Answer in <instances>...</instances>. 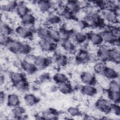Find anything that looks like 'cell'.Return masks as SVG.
Returning a JSON list of instances; mask_svg holds the SVG:
<instances>
[{"instance_id": "6da1fadb", "label": "cell", "mask_w": 120, "mask_h": 120, "mask_svg": "<svg viewBox=\"0 0 120 120\" xmlns=\"http://www.w3.org/2000/svg\"><path fill=\"white\" fill-rule=\"evenodd\" d=\"M40 48L45 51H52L57 48V44L50 39H42L39 42Z\"/></svg>"}, {"instance_id": "7a4b0ae2", "label": "cell", "mask_w": 120, "mask_h": 120, "mask_svg": "<svg viewBox=\"0 0 120 120\" xmlns=\"http://www.w3.org/2000/svg\"><path fill=\"white\" fill-rule=\"evenodd\" d=\"M103 41L110 44H114L119 37L116 36L114 32L112 30H105L103 32L101 35Z\"/></svg>"}, {"instance_id": "3957f363", "label": "cell", "mask_w": 120, "mask_h": 120, "mask_svg": "<svg viewBox=\"0 0 120 120\" xmlns=\"http://www.w3.org/2000/svg\"><path fill=\"white\" fill-rule=\"evenodd\" d=\"M103 15L104 19L109 22L116 23L118 21V14L115 10L106 9L104 11Z\"/></svg>"}, {"instance_id": "277c9868", "label": "cell", "mask_w": 120, "mask_h": 120, "mask_svg": "<svg viewBox=\"0 0 120 120\" xmlns=\"http://www.w3.org/2000/svg\"><path fill=\"white\" fill-rule=\"evenodd\" d=\"M110 105L111 104L107 100L103 98L99 99L96 103L97 108L105 112H110Z\"/></svg>"}, {"instance_id": "5b68a950", "label": "cell", "mask_w": 120, "mask_h": 120, "mask_svg": "<svg viewBox=\"0 0 120 120\" xmlns=\"http://www.w3.org/2000/svg\"><path fill=\"white\" fill-rule=\"evenodd\" d=\"M85 18L95 26H99L102 24V18L98 14L90 13L86 15Z\"/></svg>"}, {"instance_id": "8992f818", "label": "cell", "mask_w": 120, "mask_h": 120, "mask_svg": "<svg viewBox=\"0 0 120 120\" xmlns=\"http://www.w3.org/2000/svg\"><path fill=\"white\" fill-rule=\"evenodd\" d=\"M82 81L86 84L93 85L96 82V77L94 75L90 72H84L81 76Z\"/></svg>"}, {"instance_id": "52a82bcc", "label": "cell", "mask_w": 120, "mask_h": 120, "mask_svg": "<svg viewBox=\"0 0 120 120\" xmlns=\"http://www.w3.org/2000/svg\"><path fill=\"white\" fill-rule=\"evenodd\" d=\"M98 57L102 61L110 60V50L105 47H101L98 50Z\"/></svg>"}, {"instance_id": "ba28073f", "label": "cell", "mask_w": 120, "mask_h": 120, "mask_svg": "<svg viewBox=\"0 0 120 120\" xmlns=\"http://www.w3.org/2000/svg\"><path fill=\"white\" fill-rule=\"evenodd\" d=\"M49 60L42 56H36L34 62L38 68H45L49 64Z\"/></svg>"}, {"instance_id": "9c48e42d", "label": "cell", "mask_w": 120, "mask_h": 120, "mask_svg": "<svg viewBox=\"0 0 120 120\" xmlns=\"http://www.w3.org/2000/svg\"><path fill=\"white\" fill-rule=\"evenodd\" d=\"M22 67L23 69L29 74H34L38 69V68L34 63L27 62L24 60L22 63Z\"/></svg>"}, {"instance_id": "30bf717a", "label": "cell", "mask_w": 120, "mask_h": 120, "mask_svg": "<svg viewBox=\"0 0 120 120\" xmlns=\"http://www.w3.org/2000/svg\"><path fill=\"white\" fill-rule=\"evenodd\" d=\"M102 74L105 78L112 80H114L118 76V74L114 69L107 67L105 68Z\"/></svg>"}, {"instance_id": "8fae6325", "label": "cell", "mask_w": 120, "mask_h": 120, "mask_svg": "<svg viewBox=\"0 0 120 120\" xmlns=\"http://www.w3.org/2000/svg\"><path fill=\"white\" fill-rule=\"evenodd\" d=\"M15 32L19 36L22 38H29L30 37L32 34L30 29L21 26L16 28Z\"/></svg>"}, {"instance_id": "7c38bea8", "label": "cell", "mask_w": 120, "mask_h": 120, "mask_svg": "<svg viewBox=\"0 0 120 120\" xmlns=\"http://www.w3.org/2000/svg\"><path fill=\"white\" fill-rule=\"evenodd\" d=\"M82 92L85 95L89 96L94 95L97 92V89L93 85L90 84H85L82 89Z\"/></svg>"}, {"instance_id": "4fadbf2b", "label": "cell", "mask_w": 120, "mask_h": 120, "mask_svg": "<svg viewBox=\"0 0 120 120\" xmlns=\"http://www.w3.org/2000/svg\"><path fill=\"white\" fill-rule=\"evenodd\" d=\"M89 38L94 45H100L103 42L101 35L98 33H90L89 36Z\"/></svg>"}, {"instance_id": "5bb4252c", "label": "cell", "mask_w": 120, "mask_h": 120, "mask_svg": "<svg viewBox=\"0 0 120 120\" xmlns=\"http://www.w3.org/2000/svg\"><path fill=\"white\" fill-rule=\"evenodd\" d=\"M20 104V99L18 96L15 94H11L8 97V104L11 107H16Z\"/></svg>"}, {"instance_id": "9a60e30c", "label": "cell", "mask_w": 120, "mask_h": 120, "mask_svg": "<svg viewBox=\"0 0 120 120\" xmlns=\"http://www.w3.org/2000/svg\"><path fill=\"white\" fill-rule=\"evenodd\" d=\"M58 89L64 94H68L71 92L72 88L70 84L68 82L58 83Z\"/></svg>"}, {"instance_id": "2e32d148", "label": "cell", "mask_w": 120, "mask_h": 120, "mask_svg": "<svg viewBox=\"0 0 120 120\" xmlns=\"http://www.w3.org/2000/svg\"><path fill=\"white\" fill-rule=\"evenodd\" d=\"M16 11L18 15L21 17L29 13V9L28 7L26 5L22 2L17 3L16 8Z\"/></svg>"}, {"instance_id": "e0dca14e", "label": "cell", "mask_w": 120, "mask_h": 120, "mask_svg": "<svg viewBox=\"0 0 120 120\" xmlns=\"http://www.w3.org/2000/svg\"><path fill=\"white\" fill-rule=\"evenodd\" d=\"M110 60L116 64H119L120 61V51L117 49L110 50Z\"/></svg>"}, {"instance_id": "ac0fdd59", "label": "cell", "mask_w": 120, "mask_h": 120, "mask_svg": "<svg viewBox=\"0 0 120 120\" xmlns=\"http://www.w3.org/2000/svg\"><path fill=\"white\" fill-rule=\"evenodd\" d=\"M66 8L73 13H76L80 10V7L79 4L75 1H68Z\"/></svg>"}, {"instance_id": "d6986e66", "label": "cell", "mask_w": 120, "mask_h": 120, "mask_svg": "<svg viewBox=\"0 0 120 120\" xmlns=\"http://www.w3.org/2000/svg\"><path fill=\"white\" fill-rule=\"evenodd\" d=\"M26 104L30 106H33L36 105L38 102V98L33 94H26L24 98Z\"/></svg>"}, {"instance_id": "ffe728a7", "label": "cell", "mask_w": 120, "mask_h": 120, "mask_svg": "<svg viewBox=\"0 0 120 120\" xmlns=\"http://www.w3.org/2000/svg\"><path fill=\"white\" fill-rule=\"evenodd\" d=\"M22 22L25 25L33 24L35 22V18L33 15L30 13L26 14L22 17Z\"/></svg>"}, {"instance_id": "44dd1931", "label": "cell", "mask_w": 120, "mask_h": 120, "mask_svg": "<svg viewBox=\"0 0 120 120\" xmlns=\"http://www.w3.org/2000/svg\"><path fill=\"white\" fill-rule=\"evenodd\" d=\"M10 76L11 81L14 85L25 79L23 75L18 72H12L10 73Z\"/></svg>"}, {"instance_id": "7402d4cb", "label": "cell", "mask_w": 120, "mask_h": 120, "mask_svg": "<svg viewBox=\"0 0 120 120\" xmlns=\"http://www.w3.org/2000/svg\"><path fill=\"white\" fill-rule=\"evenodd\" d=\"M49 38L50 40L53 42L56 43L59 42L60 40V38L59 31L54 29L49 30Z\"/></svg>"}, {"instance_id": "603a6c76", "label": "cell", "mask_w": 120, "mask_h": 120, "mask_svg": "<svg viewBox=\"0 0 120 120\" xmlns=\"http://www.w3.org/2000/svg\"><path fill=\"white\" fill-rule=\"evenodd\" d=\"M38 5L42 12L47 11L51 7V3L49 1L40 0L38 1Z\"/></svg>"}, {"instance_id": "cb8c5ba5", "label": "cell", "mask_w": 120, "mask_h": 120, "mask_svg": "<svg viewBox=\"0 0 120 120\" xmlns=\"http://www.w3.org/2000/svg\"><path fill=\"white\" fill-rule=\"evenodd\" d=\"M54 60L56 63L59 66H64L67 63L66 57L61 54H56L54 56Z\"/></svg>"}, {"instance_id": "d4e9b609", "label": "cell", "mask_w": 120, "mask_h": 120, "mask_svg": "<svg viewBox=\"0 0 120 120\" xmlns=\"http://www.w3.org/2000/svg\"><path fill=\"white\" fill-rule=\"evenodd\" d=\"M17 5V3L16 1H10L8 3L3 5L2 8L3 9V11L7 12H11L14 9H16Z\"/></svg>"}, {"instance_id": "484cf974", "label": "cell", "mask_w": 120, "mask_h": 120, "mask_svg": "<svg viewBox=\"0 0 120 120\" xmlns=\"http://www.w3.org/2000/svg\"><path fill=\"white\" fill-rule=\"evenodd\" d=\"M62 45L64 49L68 52H72L75 49V45L69 39L63 41Z\"/></svg>"}, {"instance_id": "4316f807", "label": "cell", "mask_w": 120, "mask_h": 120, "mask_svg": "<svg viewBox=\"0 0 120 120\" xmlns=\"http://www.w3.org/2000/svg\"><path fill=\"white\" fill-rule=\"evenodd\" d=\"M0 34L1 35L8 36L12 33L11 28L7 24L1 23L0 27Z\"/></svg>"}, {"instance_id": "83f0119b", "label": "cell", "mask_w": 120, "mask_h": 120, "mask_svg": "<svg viewBox=\"0 0 120 120\" xmlns=\"http://www.w3.org/2000/svg\"><path fill=\"white\" fill-rule=\"evenodd\" d=\"M108 97L111 101L117 104V103L119 102L120 99V92L109 91Z\"/></svg>"}, {"instance_id": "f1b7e54d", "label": "cell", "mask_w": 120, "mask_h": 120, "mask_svg": "<svg viewBox=\"0 0 120 120\" xmlns=\"http://www.w3.org/2000/svg\"><path fill=\"white\" fill-rule=\"evenodd\" d=\"M47 21L50 24H55L60 22V18L56 15L52 14L48 15L47 18Z\"/></svg>"}, {"instance_id": "f546056e", "label": "cell", "mask_w": 120, "mask_h": 120, "mask_svg": "<svg viewBox=\"0 0 120 120\" xmlns=\"http://www.w3.org/2000/svg\"><path fill=\"white\" fill-rule=\"evenodd\" d=\"M53 79L57 83L68 82V80L67 77L64 74L60 73L56 74L53 76Z\"/></svg>"}, {"instance_id": "4dcf8cb0", "label": "cell", "mask_w": 120, "mask_h": 120, "mask_svg": "<svg viewBox=\"0 0 120 120\" xmlns=\"http://www.w3.org/2000/svg\"><path fill=\"white\" fill-rule=\"evenodd\" d=\"M30 50L31 48L29 45L26 43L21 42L19 49V53L24 54H28L30 52Z\"/></svg>"}, {"instance_id": "1f68e13d", "label": "cell", "mask_w": 120, "mask_h": 120, "mask_svg": "<svg viewBox=\"0 0 120 120\" xmlns=\"http://www.w3.org/2000/svg\"><path fill=\"white\" fill-rule=\"evenodd\" d=\"M15 86L18 90L25 91L27 90L28 88V83L25 79H24L15 84Z\"/></svg>"}, {"instance_id": "d6a6232c", "label": "cell", "mask_w": 120, "mask_h": 120, "mask_svg": "<svg viewBox=\"0 0 120 120\" xmlns=\"http://www.w3.org/2000/svg\"><path fill=\"white\" fill-rule=\"evenodd\" d=\"M86 35L82 32H77L75 35V39L76 42L78 43H82L87 39Z\"/></svg>"}, {"instance_id": "836d02e7", "label": "cell", "mask_w": 120, "mask_h": 120, "mask_svg": "<svg viewBox=\"0 0 120 120\" xmlns=\"http://www.w3.org/2000/svg\"><path fill=\"white\" fill-rule=\"evenodd\" d=\"M49 30L44 28H41L38 30V34L42 39H49Z\"/></svg>"}, {"instance_id": "e575fe53", "label": "cell", "mask_w": 120, "mask_h": 120, "mask_svg": "<svg viewBox=\"0 0 120 120\" xmlns=\"http://www.w3.org/2000/svg\"><path fill=\"white\" fill-rule=\"evenodd\" d=\"M109 90L111 91L120 92V83L115 80L112 81L109 84Z\"/></svg>"}, {"instance_id": "d590c367", "label": "cell", "mask_w": 120, "mask_h": 120, "mask_svg": "<svg viewBox=\"0 0 120 120\" xmlns=\"http://www.w3.org/2000/svg\"><path fill=\"white\" fill-rule=\"evenodd\" d=\"M59 33L60 40H62L63 41H64L67 39H69L70 33L68 30L64 28H62L60 29L59 30Z\"/></svg>"}, {"instance_id": "8d00e7d4", "label": "cell", "mask_w": 120, "mask_h": 120, "mask_svg": "<svg viewBox=\"0 0 120 120\" xmlns=\"http://www.w3.org/2000/svg\"><path fill=\"white\" fill-rule=\"evenodd\" d=\"M61 15L64 18L68 20H71L74 19V13L70 11L66 8H64L62 10L61 13Z\"/></svg>"}, {"instance_id": "74e56055", "label": "cell", "mask_w": 120, "mask_h": 120, "mask_svg": "<svg viewBox=\"0 0 120 120\" xmlns=\"http://www.w3.org/2000/svg\"><path fill=\"white\" fill-rule=\"evenodd\" d=\"M106 66L103 63L100 62L97 63L94 67V69L95 72L98 74H102L103 73V71L104 70Z\"/></svg>"}, {"instance_id": "f35d334b", "label": "cell", "mask_w": 120, "mask_h": 120, "mask_svg": "<svg viewBox=\"0 0 120 120\" xmlns=\"http://www.w3.org/2000/svg\"><path fill=\"white\" fill-rule=\"evenodd\" d=\"M12 39L8 36L0 35V44L3 46H7L9 45V44L12 41Z\"/></svg>"}, {"instance_id": "ab89813d", "label": "cell", "mask_w": 120, "mask_h": 120, "mask_svg": "<svg viewBox=\"0 0 120 120\" xmlns=\"http://www.w3.org/2000/svg\"><path fill=\"white\" fill-rule=\"evenodd\" d=\"M68 111V113L72 116H79L81 113L79 110L77 108L75 107H71L69 108Z\"/></svg>"}, {"instance_id": "60d3db41", "label": "cell", "mask_w": 120, "mask_h": 120, "mask_svg": "<svg viewBox=\"0 0 120 120\" xmlns=\"http://www.w3.org/2000/svg\"><path fill=\"white\" fill-rule=\"evenodd\" d=\"M110 112H112L116 115H119L120 114V109L119 105H117L116 103L111 104Z\"/></svg>"}, {"instance_id": "b9f144b4", "label": "cell", "mask_w": 120, "mask_h": 120, "mask_svg": "<svg viewBox=\"0 0 120 120\" xmlns=\"http://www.w3.org/2000/svg\"><path fill=\"white\" fill-rule=\"evenodd\" d=\"M24 111H25L24 108L19 106L15 107V108L13 110V112L15 115L16 116H20L22 114L24 113Z\"/></svg>"}, {"instance_id": "7bdbcfd3", "label": "cell", "mask_w": 120, "mask_h": 120, "mask_svg": "<svg viewBox=\"0 0 120 120\" xmlns=\"http://www.w3.org/2000/svg\"><path fill=\"white\" fill-rule=\"evenodd\" d=\"M35 57L34 55L31 54H27V55L25 57L24 61H26L27 62L33 63L34 62V60L35 59Z\"/></svg>"}, {"instance_id": "ee69618b", "label": "cell", "mask_w": 120, "mask_h": 120, "mask_svg": "<svg viewBox=\"0 0 120 120\" xmlns=\"http://www.w3.org/2000/svg\"><path fill=\"white\" fill-rule=\"evenodd\" d=\"M88 25V23H87V22L86 21H80L79 22H78V26L79 28H81V29H84L86 27H87Z\"/></svg>"}, {"instance_id": "f6af8a7d", "label": "cell", "mask_w": 120, "mask_h": 120, "mask_svg": "<svg viewBox=\"0 0 120 120\" xmlns=\"http://www.w3.org/2000/svg\"><path fill=\"white\" fill-rule=\"evenodd\" d=\"M49 79V76L47 74H43L39 77V80L41 82H45Z\"/></svg>"}, {"instance_id": "bcb514c9", "label": "cell", "mask_w": 120, "mask_h": 120, "mask_svg": "<svg viewBox=\"0 0 120 120\" xmlns=\"http://www.w3.org/2000/svg\"><path fill=\"white\" fill-rule=\"evenodd\" d=\"M4 98H5L4 93L2 92H1V93H0V101L1 103L4 100Z\"/></svg>"}]
</instances>
